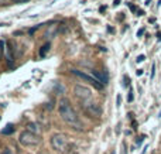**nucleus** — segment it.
Here are the masks:
<instances>
[{
    "mask_svg": "<svg viewBox=\"0 0 161 154\" xmlns=\"http://www.w3.org/2000/svg\"><path fill=\"white\" fill-rule=\"evenodd\" d=\"M58 112H60V116L62 118V120L68 126H71L74 130H78V132L83 130V124L80 122L79 116L76 115V112L74 110L72 105L68 99H61L60 106H58Z\"/></svg>",
    "mask_w": 161,
    "mask_h": 154,
    "instance_id": "f257e3e1",
    "label": "nucleus"
},
{
    "mask_svg": "<svg viewBox=\"0 0 161 154\" xmlns=\"http://www.w3.org/2000/svg\"><path fill=\"white\" fill-rule=\"evenodd\" d=\"M18 141H20L23 146H26V147H34V146H38V144H40L41 138H40L38 134L31 133L30 130H24V132L20 133Z\"/></svg>",
    "mask_w": 161,
    "mask_h": 154,
    "instance_id": "f03ea898",
    "label": "nucleus"
},
{
    "mask_svg": "<svg viewBox=\"0 0 161 154\" xmlns=\"http://www.w3.org/2000/svg\"><path fill=\"white\" fill-rule=\"evenodd\" d=\"M82 107H83V110H85L89 116H92V118H100V116H102V107H100V105L96 103L93 99H92V101H85V102H82Z\"/></svg>",
    "mask_w": 161,
    "mask_h": 154,
    "instance_id": "7ed1b4c3",
    "label": "nucleus"
},
{
    "mask_svg": "<svg viewBox=\"0 0 161 154\" xmlns=\"http://www.w3.org/2000/svg\"><path fill=\"white\" fill-rule=\"evenodd\" d=\"M51 146L54 147V150L60 151V153H64L68 150V138L64 134H54L51 137Z\"/></svg>",
    "mask_w": 161,
    "mask_h": 154,
    "instance_id": "20e7f679",
    "label": "nucleus"
},
{
    "mask_svg": "<svg viewBox=\"0 0 161 154\" xmlns=\"http://www.w3.org/2000/svg\"><path fill=\"white\" fill-rule=\"evenodd\" d=\"M71 72L75 75V76H78V78H80V79H83V81H88L89 84H92V85L95 86L96 89H103V86L99 81H96L92 75H88V74H85V72H82V71H78V69H71Z\"/></svg>",
    "mask_w": 161,
    "mask_h": 154,
    "instance_id": "39448f33",
    "label": "nucleus"
},
{
    "mask_svg": "<svg viewBox=\"0 0 161 154\" xmlns=\"http://www.w3.org/2000/svg\"><path fill=\"white\" fill-rule=\"evenodd\" d=\"M74 93H75L76 98H79L82 102H85V101H92V92H91V89H88L86 86L76 85L74 88Z\"/></svg>",
    "mask_w": 161,
    "mask_h": 154,
    "instance_id": "423d86ee",
    "label": "nucleus"
},
{
    "mask_svg": "<svg viewBox=\"0 0 161 154\" xmlns=\"http://www.w3.org/2000/svg\"><path fill=\"white\" fill-rule=\"evenodd\" d=\"M92 76L99 81L102 85H106L108 82H109V76H108V74H105V72H102V71H93L92 72Z\"/></svg>",
    "mask_w": 161,
    "mask_h": 154,
    "instance_id": "0eeeda50",
    "label": "nucleus"
},
{
    "mask_svg": "<svg viewBox=\"0 0 161 154\" xmlns=\"http://www.w3.org/2000/svg\"><path fill=\"white\" fill-rule=\"evenodd\" d=\"M13 61H14V51H13V41H10L9 43V45H7V62L12 65L13 64Z\"/></svg>",
    "mask_w": 161,
    "mask_h": 154,
    "instance_id": "6e6552de",
    "label": "nucleus"
},
{
    "mask_svg": "<svg viewBox=\"0 0 161 154\" xmlns=\"http://www.w3.org/2000/svg\"><path fill=\"white\" fill-rule=\"evenodd\" d=\"M49 47H51V44H49V43L44 44V45L41 47V50H40V55H41V57H45V55H47V52L49 51Z\"/></svg>",
    "mask_w": 161,
    "mask_h": 154,
    "instance_id": "1a4fd4ad",
    "label": "nucleus"
},
{
    "mask_svg": "<svg viewBox=\"0 0 161 154\" xmlns=\"http://www.w3.org/2000/svg\"><path fill=\"white\" fill-rule=\"evenodd\" d=\"M13 132H14V126H13V124H9V126H6V129L1 130L3 134H12Z\"/></svg>",
    "mask_w": 161,
    "mask_h": 154,
    "instance_id": "9d476101",
    "label": "nucleus"
},
{
    "mask_svg": "<svg viewBox=\"0 0 161 154\" xmlns=\"http://www.w3.org/2000/svg\"><path fill=\"white\" fill-rule=\"evenodd\" d=\"M28 129H30V132H31V133L38 134V133H37V132H38V129H37V126H35V124H28Z\"/></svg>",
    "mask_w": 161,
    "mask_h": 154,
    "instance_id": "9b49d317",
    "label": "nucleus"
},
{
    "mask_svg": "<svg viewBox=\"0 0 161 154\" xmlns=\"http://www.w3.org/2000/svg\"><path fill=\"white\" fill-rule=\"evenodd\" d=\"M144 59H145V57H144V55H140V57L137 58V61H139V62H141V61H144Z\"/></svg>",
    "mask_w": 161,
    "mask_h": 154,
    "instance_id": "f8f14e48",
    "label": "nucleus"
},
{
    "mask_svg": "<svg viewBox=\"0 0 161 154\" xmlns=\"http://www.w3.org/2000/svg\"><path fill=\"white\" fill-rule=\"evenodd\" d=\"M13 3H26V1H28V0H12Z\"/></svg>",
    "mask_w": 161,
    "mask_h": 154,
    "instance_id": "ddd939ff",
    "label": "nucleus"
},
{
    "mask_svg": "<svg viewBox=\"0 0 161 154\" xmlns=\"http://www.w3.org/2000/svg\"><path fill=\"white\" fill-rule=\"evenodd\" d=\"M1 154H13V153H12L10 150H4V151H3V153H1Z\"/></svg>",
    "mask_w": 161,
    "mask_h": 154,
    "instance_id": "4468645a",
    "label": "nucleus"
},
{
    "mask_svg": "<svg viewBox=\"0 0 161 154\" xmlns=\"http://www.w3.org/2000/svg\"><path fill=\"white\" fill-rule=\"evenodd\" d=\"M131 93H133V92H130V95H129V102L133 101V95H131Z\"/></svg>",
    "mask_w": 161,
    "mask_h": 154,
    "instance_id": "2eb2a0df",
    "label": "nucleus"
}]
</instances>
